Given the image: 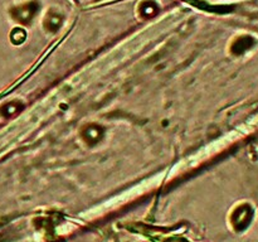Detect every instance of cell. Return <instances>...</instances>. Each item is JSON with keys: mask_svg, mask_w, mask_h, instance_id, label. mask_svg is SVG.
<instances>
[{"mask_svg": "<svg viewBox=\"0 0 258 242\" xmlns=\"http://www.w3.org/2000/svg\"><path fill=\"white\" fill-rule=\"evenodd\" d=\"M249 219H251V211H249L248 207H241V208H238L234 212L233 224L236 226V228L241 229L246 227Z\"/></svg>", "mask_w": 258, "mask_h": 242, "instance_id": "6da1fadb", "label": "cell"}]
</instances>
